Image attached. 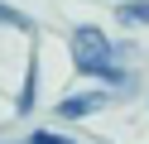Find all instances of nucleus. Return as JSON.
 I'll use <instances>...</instances> for the list:
<instances>
[{"label":"nucleus","mask_w":149,"mask_h":144,"mask_svg":"<svg viewBox=\"0 0 149 144\" xmlns=\"http://www.w3.org/2000/svg\"><path fill=\"white\" fill-rule=\"evenodd\" d=\"M68 53H72V67H77L82 77H96V82H106L111 91H135V72H130V63H120V58L130 53L125 43H111L106 34H101L96 24H77L68 38Z\"/></svg>","instance_id":"1"},{"label":"nucleus","mask_w":149,"mask_h":144,"mask_svg":"<svg viewBox=\"0 0 149 144\" xmlns=\"http://www.w3.org/2000/svg\"><path fill=\"white\" fill-rule=\"evenodd\" d=\"M106 101H111L106 91H72V96H63V101L53 106V115H63V120H87V115H96Z\"/></svg>","instance_id":"2"},{"label":"nucleus","mask_w":149,"mask_h":144,"mask_svg":"<svg viewBox=\"0 0 149 144\" xmlns=\"http://www.w3.org/2000/svg\"><path fill=\"white\" fill-rule=\"evenodd\" d=\"M34 101H39V53H29V67H24V86H19V101H15V111L29 115Z\"/></svg>","instance_id":"3"},{"label":"nucleus","mask_w":149,"mask_h":144,"mask_svg":"<svg viewBox=\"0 0 149 144\" xmlns=\"http://www.w3.org/2000/svg\"><path fill=\"white\" fill-rule=\"evenodd\" d=\"M116 19L125 29H149V0H116Z\"/></svg>","instance_id":"4"},{"label":"nucleus","mask_w":149,"mask_h":144,"mask_svg":"<svg viewBox=\"0 0 149 144\" xmlns=\"http://www.w3.org/2000/svg\"><path fill=\"white\" fill-rule=\"evenodd\" d=\"M0 24H5V29H19V34H34V19L24 15V10L5 5V0H0Z\"/></svg>","instance_id":"5"},{"label":"nucleus","mask_w":149,"mask_h":144,"mask_svg":"<svg viewBox=\"0 0 149 144\" xmlns=\"http://www.w3.org/2000/svg\"><path fill=\"white\" fill-rule=\"evenodd\" d=\"M24 144H77V139H68V134H58V130H29Z\"/></svg>","instance_id":"6"}]
</instances>
